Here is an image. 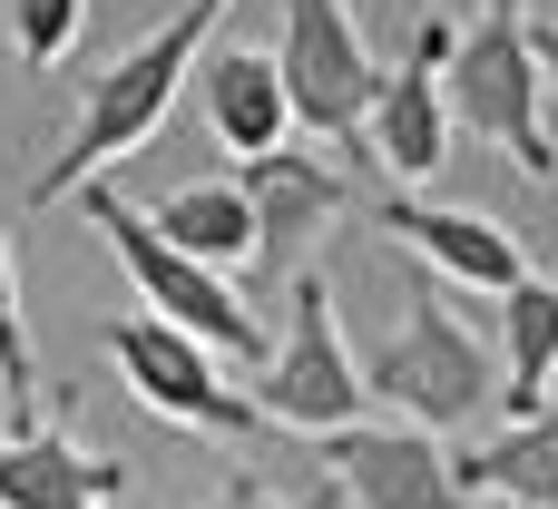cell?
<instances>
[{"label": "cell", "mask_w": 558, "mask_h": 509, "mask_svg": "<svg viewBox=\"0 0 558 509\" xmlns=\"http://www.w3.org/2000/svg\"><path fill=\"white\" fill-rule=\"evenodd\" d=\"M383 235H402L441 284H471V294H510V284L530 275V255H520V235H510L500 216L432 206V196H402V186H392V206H383Z\"/></svg>", "instance_id": "cell-11"}, {"label": "cell", "mask_w": 558, "mask_h": 509, "mask_svg": "<svg viewBox=\"0 0 558 509\" xmlns=\"http://www.w3.org/2000/svg\"><path fill=\"white\" fill-rule=\"evenodd\" d=\"M0 402H10V432H20L29 402H39V353H29V314H20V255H10V226H0Z\"/></svg>", "instance_id": "cell-17"}, {"label": "cell", "mask_w": 558, "mask_h": 509, "mask_svg": "<svg viewBox=\"0 0 558 509\" xmlns=\"http://www.w3.org/2000/svg\"><path fill=\"white\" fill-rule=\"evenodd\" d=\"M530 59H539V78H549V98H558V20H530Z\"/></svg>", "instance_id": "cell-20"}, {"label": "cell", "mask_w": 558, "mask_h": 509, "mask_svg": "<svg viewBox=\"0 0 558 509\" xmlns=\"http://www.w3.org/2000/svg\"><path fill=\"white\" fill-rule=\"evenodd\" d=\"M206 509H343V490H333V481H324V490H265L255 471H235Z\"/></svg>", "instance_id": "cell-19"}, {"label": "cell", "mask_w": 558, "mask_h": 509, "mask_svg": "<svg viewBox=\"0 0 558 509\" xmlns=\"http://www.w3.org/2000/svg\"><path fill=\"white\" fill-rule=\"evenodd\" d=\"M451 39H461V20L451 10H432L422 20V39H412V59L402 69H383V98H373V118H363V147L392 167V186H422L441 157H451V88H441V69H451Z\"/></svg>", "instance_id": "cell-9"}, {"label": "cell", "mask_w": 558, "mask_h": 509, "mask_svg": "<svg viewBox=\"0 0 558 509\" xmlns=\"http://www.w3.org/2000/svg\"><path fill=\"white\" fill-rule=\"evenodd\" d=\"M324 461L353 509H481L451 471V441L412 432V422H343V432H324Z\"/></svg>", "instance_id": "cell-8"}, {"label": "cell", "mask_w": 558, "mask_h": 509, "mask_svg": "<svg viewBox=\"0 0 558 509\" xmlns=\"http://www.w3.org/2000/svg\"><path fill=\"white\" fill-rule=\"evenodd\" d=\"M108 363H118V383H128V402L137 412H157V422H177V432H196V441H245L265 412H255V392H226V353H206L196 334H177L167 314H118L108 324Z\"/></svg>", "instance_id": "cell-6"}, {"label": "cell", "mask_w": 558, "mask_h": 509, "mask_svg": "<svg viewBox=\"0 0 558 509\" xmlns=\"http://www.w3.org/2000/svg\"><path fill=\"white\" fill-rule=\"evenodd\" d=\"M216 20H226V0H177L137 49H118V59H108V78H88V98H78V118H69L59 157H49V167H39V186H29V206H69L88 177H108L128 147H147V137L167 128L177 88L196 78V59H206Z\"/></svg>", "instance_id": "cell-1"}, {"label": "cell", "mask_w": 558, "mask_h": 509, "mask_svg": "<svg viewBox=\"0 0 558 509\" xmlns=\"http://www.w3.org/2000/svg\"><path fill=\"white\" fill-rule=\"evenodd\" d=\"M451 471L481 509H558V402H539L530 422L471 432L451 451Z\"/></svg>", "instance_id": "cell-14"}, {"label": "cell", "mask_w": 558, "mask_h": 509, "mask_svg": "<svg viewBox=\"0 0 558 509\" xmlns=\"http://www.w3.org/2000/svg\"><path fill=\"white\" fill-rule=\"evenodd\" d=\"M245 206H255V275H294V255L353 206L343 167L324 147H275V157H245Z\"/></svg>", "instance_id": "cell-10"}, {"label": "cell", "mask_w": 558, "mask_h": 509, "mask_svg": "<svg viewBox=\"0 0 558 509\" xmlns=\"http://www.w3.org/2000/svg\"><path fill=\"white\" fill-rule=\"evenodd\" d=\"M549 383H558V284L549 275H520L500 294V412L530 422L549 402Z\"/></svg>", "instance_id": "cell-16"}, {"label": "cell", "mask_w": 558, "mask_h": 509, "mask_svg": "<svg viewBox=\"0 0 558 509\" xmlns=\"http://www.w3.org/2000/svg\"><path fill=\"white\" fill-rule=\"evenodd\" d=\"M157 235L177 245V255H196V265H216V275H255V206H245V186L235 177H206V186H167L157 206Z\"/></svg>", "instance_id": "cell-15"}, {"label": "cell", "mask_w": 558, "mask_h": 509, "mask_svg": "<svg viewBox=\"0 0 558 509\" xmlns=\"http://www.w3.org/2000/svg\"><path fill=\"white\" fill-rule=\"evenodd\" d=\"M118 490H128V461L78 451L59 412L0 432V509H108Z\"/></svg>", "instance_id": "cell-12"}, {"label": "cell", "mask_w": 558, "mask_h": 509, "mask_svg": "<svg viewBox=\"0 0 558 509\" xmlns=\"http://www.w3.org/2000/svg\"><path fill=\"white\" fill-rule=\"evenodd\" d=\"M78 216L108 235V255H118V275L137 284V304H147V314H167L177 334H196V343H206V353H226V363H265V324L245 314V294H235L216 265L177 255V245L157 235V216H147V206H128L108 177H88V186H78Z\"/></svg>", "instance_id": "cell-4"}, {"label": "cell", "mask_w": 558, "mask_h": 509, "mask_svg": "<svg viewBox=\"0 0 558 509\" xmlns=\"http://www.w3.org/2000/svg\"><path fill=\"white\" fill-rule=\"evenodd\" d=\"M275 69H284V98H294V128H314L333 147H363V118L383 98V59L363 49L343 0H284Z\"/></svg>", "instance_id": "cell-7"}, {"label": "cell", "mask_w": 558, "mask_h": 509, "mask_svg": "<svg viewBox=\"0 0 558 509\" xmlns=\"http://www.w3.org/2000/svg\"><path fill=\"white\" fill-rule=\"evenodd\" d=\"M196 88H206V128L226 157H275L294 137V98H284L275 49H216V59H196Z\"/></svg>", "instance_id": "cell-13"}, {"label": "cell", "mask_w": 558, "mask_h": 509, "mask_svg": "<svg viewBox=\"0 0 558 509\" xmlns=\"http://www.w3.org/2000/svg\"><path fill=\"white\" fill-rule=\"evenodd\" d=\"M255 412L284 422V432H314V441L373 412L363 353H353L343 304H333V284H324L314 265H294V284H284V334H275L265 363H255Z\"/></svg>", "instance_id": "cell-5"}, {"label": "cell", "mask_w": 558, "mask_h": 509, "mask_svg": "<svg viewBox=\"0 0 558 509\" xmlns=\"http://www.w3.org/2000/svg\"><path fill=\"white\" fill-rule=\"evenodd\" d=\"M363 383H373V402H392L412 432H441V441H461L500 412V363L481 353V334L451 314L441 284H402L392 343L363 363Z\"/></svg>", "instance_id": "cell-2"}, {"label": "cell", "mask_w": 558, "mask_h": 509, "mask_svg": "<svg viewBox=\"0 0 558 509\" xmlns=\"http://www.w3.org/2000/svg\"><path fill=\"white\" fill-rule=\"evenodd\" d=\"M441 88H451V118H461L481 147H500L530 186H549V177H558L549 78H539V59H530V10H520V0H481V20L451 39Z\"/></svg>", "instance_id": "cell-3"}, {"label": "cell", "mask_w": 558, "mask_h": 509, "mask_svg": "<svg viewBox=\"0 0 558 509\" xmlns=\"http://www.w3.org/2000/svg\"><path fill=\"white\" fill-rule=\"evenodd\" d=\"M78 29H88V0H10V49L29 69H59L78 49Z\"/></svg>", "instance_id": "cell-18"}]
</instances>
